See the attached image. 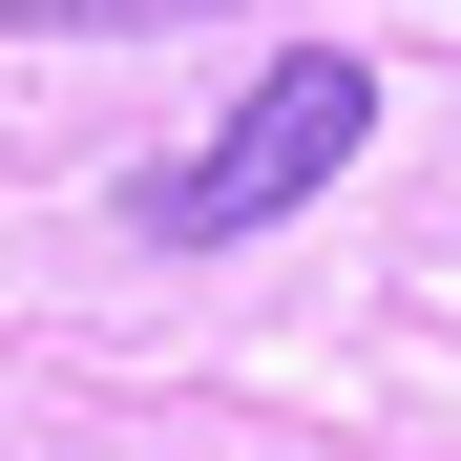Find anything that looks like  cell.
I'll return each mask as SVG.
<instances>
[{"mask_svg": "<svg viewBox=\"0 0 461 461\" xmlns=\"http://www.w3.org/2000/svg\"><path fill=\"white\" fill-rule=\"evenodd\" d=\"M0 22H126L147 42V22H210V0H0Z\"/></svg>", "mask_w": 461, "mask_h": 461, "instance_id": "2", "label": "cell"}, {"mask_svg": "<svg viewBox=\"0 0 461 461\" xmlns=\"http://www.w3.org/2000/svg\"><path fill=\"white\" fill-rule=\"evenodd\" d=\"M357 126H377V63H336V42H294L252 105H230L189 168H147V230L168 252H230V230H273V210H315L336 168H357Z\"/></svg>", "mask_w": 461, "mask_h": 461, "instance_id": "1", "label": "cell"}]
</instances>
